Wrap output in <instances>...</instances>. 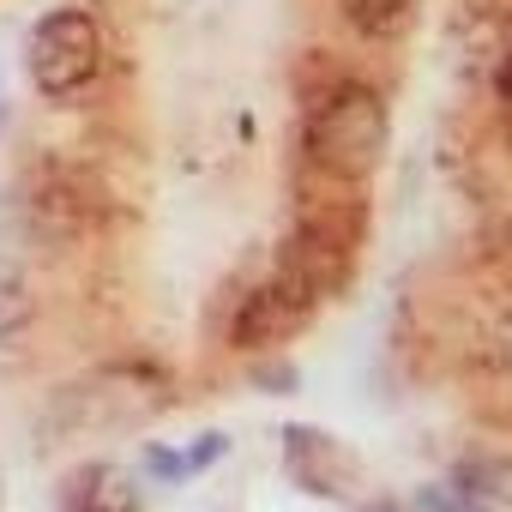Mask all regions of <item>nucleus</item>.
I'll list each match as a JSON object with an SVG mask.
<instances>
[{"label": "nucleus", "mask_w": 512, "mask_h": 512, "mask_svg": "<svg viewBox=\"0 0 512 512\" xmlns=\"http://www.w3.org/2000/svg\"><path fill=\"white\" fill-rule=\"evenodd\" d=\"M0 121H7V103H0Z\"/></svg>", "instance_id": "nucleus-11"}, {"label": "nucleus", "mask_w": 512, "mask_h": 512, "mask_svg": "<svg viewBox=\"0 0 512 512\" xmlns=\"http://www.w3.org/2000/svg\"><path fill=\"white\" fill-rule=\"evenodd\" d=\"M392 145V97L362 79V73H338L326 79L308 109H302V157L320 181L332 187H362Z\"/></svg>", "instance_id": "nucleus-1"}, {"label": "nucleus", "mask_w": 512, "mask_h": 512, "mask_svg": "<svg viewBox=\"0 0 512 512\" xmlns=\"http://www.w3.org/2000/svg\"><path fill=\"white\" fill-rule=\"evenodd\" d=\"M31 314H37V302H31L25 266L13 260V253H0V344H19L31 332Z\"/></svg>", "instance_id": "nucleus-8"}, {"label": "nucleus", "mask_w": 512, "mask_h": 512, "mask_svg": "<svg viewBox=\"0 0 512 512\" xmlns=\"http://www.w3.org/2000/svg\"><path fill=\"white\" fill-rule=\"evenodd\" d=\"M253 386H260V392H296V374H290V362H260V368H253Z\"/></svg>", "instance_id": "nucleus-10"}, {"label": "nucleus", "mask_w": 512, "mask_h": 512, "mask_svg": "<svg viewBox=\"0 0 512 512\" xmlns=\"http://www.w3.org/2000/svg\"><path fill=\"white\" fill-rule=\"evenodd\" d=\"M338 19H344L350 37H362L374 49H392L416 31L422 0H338Z\"/></svg>", "instance_id": "nucleus-7"}, {"label": "nucleus", "mask_w": 512, "mask_h": 512, "mask_svg": "<svg viewBox=\"0 0 512 512\" xmlns=\"http://www.w3.org/2000/svg\"><path fill=\"white\" fill-rule=\"evenodd\" d=\"M61 512H139V488H133L127 464L97 458L61 482Z\"/></svg>", "instance_id": "nucleus-6"}, {"label": "nucleus", "mask_w": 512, "mask_h": 512, "mask_svg": "<svg viewBox=\"0 0 512 512\" xmlns=\"http://www.w3.org/2000/svg\"><path fill=\"white\" fill-rule=\"evenodd\" d=\"M67 404L79 410V416H67V428H85V434L91 428H121V422H145V416L169 410L175 380L151 362H115V368L91 374L85 386H73Z\"/></svg>", "instance_id": "nucleus-4"}, {"label": "nucleus", "mask_w": 512, "mask_h": 512, "mask_svg": "<svg viewBox=\"0 0 512 512\" xmlns=\"http://www.w3.org/2000/svg\"><path fill=\"white\" fill-rule=\"evenodd\" d=\"M25 73H31V91L49 97V103L85 97L97 85V73H103V25H97V13H85V7H49L31 25Z\"/></svg>", "instance_id": "nucleus-2"}, {"label": "nucleus", "mask_w": 512, "mask_h": 512, "mask_svg": "<svg viewBox=\"0 0 512 512\" xmlns=\"http://www.w3.org/2000/svg\"><path fill=\"white\" fill-rule=\"evenodd\" d=\"M278 464H284V476H290L308 500L350 506V500L362 494V458H356V446L338 440L332 428L284 422V428H278Z\"/></svg>", "instance_id": "nucleus-5"}, {"label": "nucleus", "mask_w": 512, "mask_h": 512, "mask_svg": "<svg viewBox=\"0 0 512 512\" xmlns=\"http://www.w3.org/2000/svg\"><path fill=\"white\" fill-rule=\"evenodd\" d=\"M326 302H332V296H326L302 266H290L284 253H278L272 272L241 296V308H235V320H229V344L247 350V356H272V350H284L290 338H302L308 320H314Z\"/></svg>", "instance_id": "nucleus-3"}, {"label": "nucleus", "mask_w": 512, "mask_h": 512, "mask_svg": "<svg viewBox=\"0 0 512 512\" xmlns=\"http://www.w3.org/2000/svg\"><path fill=\"white\" fill-rule=\"evenodd\" d=\"M139 464H145V476H157V482H193L187 446H169V440H145V446H139Z\"/></svg>", "instance_id": "nucleus-9"}]
</instances>
